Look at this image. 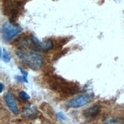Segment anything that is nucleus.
<instances>
[{"label":"nucleus","mask_w":124,"mask_h":124,"mask_svg":"<svg viewBox=\"0 0 124 124\" xmlns=\"http://www.w3.org/2000/svg\"><path fill=\"white\" fill-rule=\"evenodd\" d=\"M16 53L22 61L27 64L32 70H38L43 65L42 56L34 51H26L24 49H18Z\"/></svg>","instance_id":"1"},{"label":"nucleus","mask_w":124,"mask_h":124,"mask_svg":"<svg viewBox=\"0 0 124 124\" xmlns=\"http://www.w3.org/2000/svg\"><path fill=\"white\" fill-rule=\"evenodd\" d=\"M22 31V28L18 25H15L12 22H5L2 27V39L6 41H11L14 37L18 35Z\"/></svg>","instance_id":"2"},{"label":"nucleus","mask_w":124,"mask_h":124,"mask_svg":"<svg viewBox=\"0 0 124 124\" xmlns=\"http://www.w3.org/2000/svg\"><path fill=\"white\" fill-rule=\"evenodd\" d=\"M93 97V94L92 93L80 94V95H78V97L71 99L69 101L67 102L66 106L70 108L81 107L91 101Z\"/></svg>","instance_id":"3"},{"label":"nucleus","mask_w":124,"mask_h":124,"mask_svg":"<svg viewBox=\"0 0 124 124\" xmlns=\"http://www.w3.org/2000/svg\"><path fill=\"white\" fill-rule=\"evenodd\" d=\"M31 44L32 46L35 47L36 49H39L41 51H50L53 48V46H54V43L51 40L48 39V40H45V41H39L37 38L31 35Z\"/></svg>","instance_id":"4"},{"label":"nucleus","mask_w":124,"mask_h":124,"mask_svg":"<svg viewBox=\"0 0 124 124\" xmlns=\"http://www.w3.org/2000/svg\"><path fill=\"white\" fill-rule=\"evenodd\" d=\"M4 100H5V102H6L8 107L9 108V109H10V110L15 114V115L18 114V105H17L16 99H15V97H14L12 93L10 91L6 93L4 96Z\"/></svg>","instance_id":"5"},{"label":"nucleus","mask_w":124,"mask_h":124,"mask_svg":"<svg viewBox=\"0 0 124 124\" xmlns=\"http://www.w3.org/2000/svg\"><path fill=\"white\" fill-rule=\"evenodd\" d=\"M100 111H101V107H100V106H98V105H93V106L86 109L84 111L83 114L85 118L93 119L97 116V115L100 113Z\"/></svg>","instance_id":"6"},{"label":"nucleus","mask_w":124,"mask_h":124,"mask_svg":"<svg viewBox=\"0 0 124 124\" xmlns=\"http://www.w3.org/2000/svg\"><path fill=\"white\" fill-rule=\"evenodd\" d=\"M38 114V110L35 107L29 106L24 109L22 116L25 118H33L36 116Z\"/></svg>","instance_id":"7"},{"label":"nucleus","mask_w":124,"mask_h":124,"mask_svg":"<svg viewBox=\"0 0 124 124\" xmlns=\"http://www.w3.org/2000/svg\"><path fill=\"white\" fill-rule=\"evenodd\" d=\"M103 124H124L123 117H107L105 118Z\"/></svg>","instance_id":"8"},{"label":"nucleus","mask_w":124,"mask_h":124,"mask_svg":"<svg viewBox=\"0 0 124 124\" xmlns=\"http://www.w3.org/2000/svg\"><path fill=\"white\" fill-rule=\"evenodd\" d=\"M2 60L5 62H6V63L9 62V61H10V60H11V55L9 54L8 52L5 48H3L2 50Z\"/></svg>","instance_id":"9"},{"label":"nucleus","mask_w":124,"mask_h":124,"mask_svg":"<svg viewBox=\"0 0 124 124\" xmlns=\"http://www.w3.org/2000/svg\"><path fill=\"white\" fill-rule=\"evenodd\" d=\"M18 97H19V99H21L22 101H28V100L30 99V96L25 91H24V90H21V91L18 93Z\"/></svg>","instance_id":"10"},{"label":"nucleus","mask_w":124,"mask_h":124,"mask_svg":"<svg viewBox=\"0 0 124 124\" xmlns=\"http://www.w3.org/2000/svg\"><path fill=\"white\" fill-rule=\"evenodd\" d=\"M16 78L19 80V81H21V82H24V83H28V78L23 77L22 75V76H17V77H16Z\"/></svg>","instance_id":"11"},{"label":"nucleus","mask_w":124,"mask_h":124,"mask_svg":"<svg viewBox=\"0 0 124 124\" xmlns=\"http://www.w3.org/2000/svg\"><path fill=\"white\" fill-rule=\"evenodd\" d=\"M18 68H19V70H20V72H21V74H22V75L23 76V77H25V78H27V77H28V72L26 70H25L24 69H22L21 67H18Z\"/></svg>","instance_id":"12"},{"label":"nucleus","mask_w":124,"mask_h":124,"mask_svg":"<svg viewBox=\"0 0 124 124\" xmlns=\"http://www.w3.org/2000/svg\"><path fill=\"white\" fill-rule=\"evenodd\" d=\"M58 118L59 119H61V120H64L65 119H66V116L64 115V113H62V112H59V113H58Z\"/></svg>","instance_id":"13"},{"label":"nucleus","mask_w":124,"mask_h":124,"mask_svg":"<svg viewBox=\"0 0 124 124\" xmlns=\"http://www.w3.org/2000/svg\"><path fill=\"white\" fill-rule=\"evenodd\" d=\"M5 86H4V84H2V83H1L0 84V93H2V91H3V90H4V87Z\"/></svg>","instance_id":"14"}]
</instances>
